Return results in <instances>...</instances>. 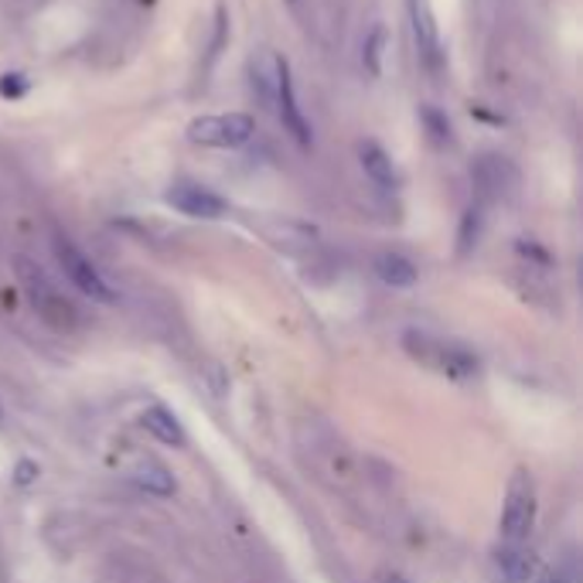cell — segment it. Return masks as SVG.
Instances as JSON below:
<instances>
[{"label": "cell", "instance_id": "6da1fadb", "mask_svg": "<svg viewBox=\"0 0 583 583\" xmlns=\"http://www.w3.org/2000/svg\"><path fill=\"white\" fill-rule=\"evenodd\" d=\"M536 526V485L529 471H516L508 477L505 488V505H502V522H498V539H502V563L522 560L526 546Z\"/></svg>", "mask_w": 583, "mask_h": 583}, {"label": "cell", "instance_id": "7a4b0ae2", "mask_svg": "<svg viewBox=\"0 0 583 583\" xmlns=\"http://www.w3.org/2000/svg\"><path fill=\"white\" fill-rule=\"evenodd\" d=\"M14 266H18V280H21L34 311H38L55 331H76L79 328V307L48 280V273L38 263H31L28 256H18Z\"/></svg>", "mask_w": 583, "mask_h": 583}, {"label": "cell", "instance_id": "3957f363", "mask_svg": "<svg viewBox=\"0 0 583 583\" xmlns=\"http://www.w3.org/2000/svg\"><path fill=\"white\" fill-rule=\"evenodd\" d=\"M403 345L420 365H427L440 375H451V380H468V375L477 372V359L468 349L454 345V341H443V338H433L424 331H406Z\"/></svg>", "mask_w": 583, "mask_h": 583}, {"label": "cell", "instance_id": "277c9868", "mask_svg": "<svg viewBox=\"0 0 583 583\" xmlns=\"http://www.w3.org/2000/svg\"><path fill=\"white\" fill-rule=\"evenodd\" d=\"M55 256H58V266L68 277V284H76V290H82L86 297H92L99 304H113L117 300V294L107 284V277H102V273L92 266V260L73 243V239L55 235Z\"/></svg>", "mask_w": 583, "mask_h": 583}, {"label": "cell", "instance_id": "5b68a950", "mask_svg": "<svg viewBox=\"0 0 583 583\" xmlns=\"http://www.w3.org/2000/svg\"><path fill=\"white\" fill-rule=\"evenodd\" d=\"M256 133L250 113H222V117H198L188 123V141L201 147H243Z\"/></svg>", "mask_w": 583, "mask_h": 583}, {"label": "cell", "instance_id": "8992f818", "mask_svg": "<svg viewBox=\"0 0 583 583\" xmlns=\"http://www.w3.org/2000/svg\"><path fill=\"white\" fill-rule=\"evenodd\" d=\"M406 8H409V28H414V42H417L420 62L430 68V73H440L443 48H440V28H437L430 0H406Z\"/></svg>", "mask_w": 583, "mask_h": 583}, {"label": "cell", "instance_id": "52a82bcc", "mask_svg": "<svg viewBox=\"0 0 583 583\" xmlns=\"http://www.w3.org/2000/svg\"><path fill=\"white\" fill-rule=\"evenodd\" d=\"M164 198H167L170 209H178L182 216H188V219H205V222L222 219L226 209H229V205H226L216 191L201 188V185H191V182L170 185Z\"/></svg>", "mask_w": 583, "mask_h": 583}, {"label": "cell", "instance_id": "ba28073f", "mask_svg": "<svg viewBox=\"0 0 583 583\" xmlns=\"http://www.w3.org/2000/svg\"><path fill=\"white\" fill-rule=\"evenodd\" d=\"M273 113L280 117L284 130L294 136L300 147H311V127H307L300 107H297V92H294V79H290V65L284 62L280 68V86H277V102H273Z\"/></svg>", "mask_w": 583, "mask_h": 583}, {"label": "cell", "instance_id": "9c48e42d", "mask_svg": "<svg viewBox=\"0 0 583 583\" xmlns=\"http://www.w3.org/2000/svg\"><path fill=\"white\" fill-rule=\"evenodd\" d=\"M287 58H280L277 52H260L250 65V76H253V92L260 96V102L266 110H273V102H277V86H280V68Z\"/></svg>", "mask_w": 583, "mask_h": 583}, {"label": "cell", "instance_id": "30bf717a", "mask_svg": "<svg viewBox=\"0 0 583 583\" xmlns=\"http://www.w3.org/2000/svg\"><path fill=\"white\" fill-rule=\"evenodd\" d=\"M359 164H362L365 178H369L375 188L396 191V185H399L396 164H393V157H389L380 144H375V141H362V144H359Z\"/></svg>", "mask_w": 583, "mask_h": 583}, {"label": "cell", "instance_id": "8fae6325", "mask_svg": "<svg viewBox=\"0 0 583 583\" xmlns=\"http://www.w3.org/2000/svg\"><path fill=\"white\" fill-rule=\"evenodd\" d=\"M474 182L482 185L485 195H502L508 185H516V170L512 164L498 154H485L482 161L474 164Z\"/></svg>", "mask_w": 583, "mask_h": 583}, {"label": "cell", "instance_id": "7c38bea8", "mask_svg": "<svg viewBox=\"0 0 583 583\" xmlns=\"http://www.w3.org/2000/svg\"><path fill=\"white\" fill-rule=\"evenodd\" d=\"M141 427H144L154 440L170 443V448H185V443H188V437H185L178 417L170 414V409H164V406H151V409H144Z\"/></svg>", "mask_w": 583, "mask_h": 583}, {"label": "cell", "instance_id": "4fadbf2b", "mask_svg": "<svg viewBox=\"0 0 583 583\" xmlns=\"http://www.w3.org/2000/svg\"><path fill=\"white\" fill-rule=\"evenodd\" d=\"M130 482L136 488H144L147 495H170V492H175V474H170L154 458H141V461H136L133 471H130Z\"/></svg>", "mask_w": 583, "mask_h": 583}, {"label": "cell", "instance_id": "5bb4252c", "mask_svg": "<svg viewBox=\"0 0 583 583\" xmlns=\"http://www.w3.org/2000/svg\"><path fill=\"white\" fill-rule=\"evenodd\" d=\"M375 273H380V280L389 287H414L417 284V266L399 253H383L380 260H375Z\"/></svg>", "mask_w": 583, "mask_h": 583}, {"label": "cell", "instance_id": "9a60e30c", "mask_svg": "<svg viewBox=\"0 0 583 583\" xmlns=\"http://www.w3.org/2000/svg\"><path fill=\"white\" fill-rule=\"evenodd\" d=\"M383 55H386V28L372 24L362 42V65L369 76H383Z\"/></svg>", "mask_w": 583, "mask_h": 583}, {"label": "cell", "instance_id": "2e32d148", "mask_svg": "<svg viewBox=\"0 0 583 583\" xmlns=\"http://www.w3.org/2000/svg\"><path fill=\"white\" fill-rule=\"evenodd\" d=\"M420 123H424L427 136L433 141V147H448L454 141V136H451L454 130H451L448 113H440L437 107H420Z\"/></svg>", "mask_w": 583, "mask_h": 583}, {"label": "cell", "instance_id": "e0dca14e", "mask_svg": "<svg viewBox=\"0 0 583 583\" xmlns=\"http://www.w3.org/2000/svg\"><path fill=\"white\" fill-rule=\"evenodd\" d=\"M477 232H482V209H471L461 226V253H468L477 243Z\"/></svg>", "mask_w": 583, "mask_h": 583}, {"label": "cell", "instance_id": "ac0fdd59", "mask_svg": "<svg viewBox=\"0 0 583 583\" xmlns=\"http://www.w3.org/2000/svg\"><path fill=\"white\" fill-rule=\"evenodd\" d=\"M28 76L24 73H4L0 76V96L4 99H21L24 92H28Z\"/></svg>", "mask_w": 583, "mask_h": 583}, {"label": "cell", "instance_id": "d6986e66", "mask_svg": "<svg viewBox=\"0 0 583 583\" xmlns=\"http://www.w3.org/2000/svg\"><path fill=\"white\" fill-rule=\"evenodd\" d=\"M386 583H409V580H406V576H399V573H389V576H386Z\"/></svg>", "mask_w": 583, "mask_h": 583}, {"label": "cell", "instance_id": "ffe728a7", "mask_svg": "<svg viewBox=\"0 0 583 583\" xmlns=\"http://www.w3.org/2000/svg\"><path fill=\"white\" fill-rule=\"evenodd\" d=\"M550 583H573L570 576H563V573H557V576H550Z\"/></svg>", "mask_w": 583, "mask_h": 583}, {"label": "cell", "instance_id": "44dd1931", "mask_svg": "<svg viewBox=\"0 0 583 583\" xmlns=\"http://www.w3.org/2000/svg\"><path fill=\"white\" fill-rule=\"evenodd\" d=\"M287 4H290V8L297 11V8H300V0H287Z\"/></svg>", "mask_w": 583, "mask_h": 583}]
</instances>
